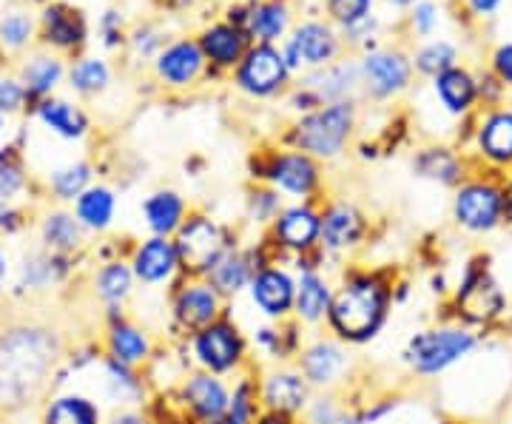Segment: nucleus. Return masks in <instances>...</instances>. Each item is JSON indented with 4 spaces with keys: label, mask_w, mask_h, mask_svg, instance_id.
<instances>
[{
    "label": "nucleus",
    "mask_w": 512,
    "mask_h": 424,
    "mask_svg": "<svg viewBox=\"0 0 512 424\" xmlns=\"http://www.w3.org/2000/svg\"><path fill=\"white\" fill-rule=\"evenodd\" d=\"M222 299L208 279H188L174 291L171 296V319L174 325L188 336H194L202 328L214 325L217 319H222Z\"/></svg>",
    "instance_id": "9d476101"
},
{
    "label": "nucleus",
    "mask_w": 512,
    "mask_h": 424,
    "mask_svg": "<svg viewBox=\"0 0 512 424\" xmlns=\"http://www.w3.org/2000/svg\"><path fill=\"white\" fill-rule=\"evenodd\" d=\"M248 211H251V220L254 222H274L276 214L282 211L279 194H276L274 188L271 191H254L251 200H248Z\"/></svg>",
    "instance_id": "c03bdc74"
},
{
    "label": "nucleus",
    "mask_w": 512,
    "mask_h": 424,
    "mask_svg": "<svg viewBox=\"0 0 512 424\" xmlns=\"http://www.w3.org/2000/svg\"><path fill=\"white\" fill-rule=\"evenodd\" d=\"M353 126H356V109L350 100L319 106L293 126V151H302L313 160H333L348 146Z\"/></svg>",
    "instance_id": "20e7f679"
},
{
    "label": "nucleus",
    "mask_w": 512,
    "mask_h": 424,
    "mask_svg": "<svg viewBox=\"0 0 512 424\" xmlns=\"http://www.w3.org/2000/svg\"><path fill=\"white\" fill-rule=\"evenodd\" d=\"M40 120L52 131H57L60 137H69V140L83 137L86 129H89L86 114L80 109H74L72 103H66V100H46V103H40Z\"/></svg>",
    "instance_id": "72a5a7b5"
},
{
    "label": "nucleus",
    "mask_w": 512,
    "mask_h": 424,
    "mask_svg": "<svg viewBox=\"0 0 512 424\" xmlns=\"http://www.w3.org/2000/svg\"><path fill=\"white\" fill-rule=\"evenodd\" d=\"M413 26L419 35H430L433 26H436V6L433 3H416L413 9Z\"/></svg>",
    "instance_id": "09e8293b"
},
{
    "label": "nucleus",
    "mask_w": 512,
    "mask_h": 424,
    "mask_svg": "<svg viewBox=\"0 0 512 424\" xmlns=\"http://www.w3.org/2000/svg\"><path fill=\"white\" fill-rule=\"evenodd\" d=\"M319 220H322V211H316L313 205H285L271 222V237L279 248L305 257L319 248Z\"/></svg>",
    "instance_id": "dca6fc26"
},
{
    "label": "nucleus",
    "mask_w": 512,
    "mask_h": 424,
    "mask_svg": "<svg viewBox=\"0 0 512 424\" xmlns=\"http://www.w3.org/2000/svg\"><path fill=\"white\" fill-rule=\"evenodd\" d=\"M416 66H419V72L439 77L441 72L456 66V49L450 43H444V40H433L416 55Z\"/></svg>",
    "instance_id": "a19ab883"
},
{
    "label": "nucleus",
    "mask_w": 512,
    "mask_h": 424,
    "mask_svg": "<svg viewBox=\"0 0 512 424\" xmlns=\"http://www.w3.org/2000/svg\"><path fill=\"white\" fill-rule=\"evenodd\" d=\"M6 271H9V268H6V257L0 254V288H3V279H6Z\"/></svg>",
    "instance_id": "4d7b16f0"
},
{
    "label": "nucleus",
    "mask_w": 512,
    "mask_h": 424,
    "mask_svg": "<svg viewBox=\"0 0 512 424\" xmlns=\"http://www.w3.org/2000/svg\"><path fill=\"white\" fill-rule=\"evenodd\" d=\"M43 424H103V416L92 399L69 393V396H57L49 402L46 413H43Z\"/></svg>",
    "instance_id": "2f4dec72"
},
{
    "label": "nucleus",
    "mask_w": 512,
    "mask_h": 424,
    "mask_svg": "<svg viewBox=\"0 0 512 424\" xmlns=\"http://www.w3.org/2000/svg\"><path fill=\"white\" fill-rule=\"evenodd\" d=\"M350 365L353 359L348 345L339 342L336 336H316L296 353V370L308 379L313 390H325V393L339 388L348 379Z\"/></svg>",
    "instance_id": "0eeeda50"
},
{
    "label": "nucleus",
    "mask_w": 512,
    "mask_h": 424,
    "mask_svg": "<svg viewBox=\"0 0 512 424\" xmlns=\"http://www.w3.org/2000/svg\"><path fill=\"white\" fill-rule=\"evenodd\" d=\"M365 237V217L356 205L333 203L319 220V248L328 254H348Z\"/></svg>",
    "instance_id": "6ab92c4d"
},
{
    "label": "nucleus",
    "mask_w": 512,
    "mask_h": 424,
    "mask_svg": "<svg viewBox=\"0 0 512 424\" xmlns=\"http://www.w3.org/2000/svg\"><path fill=\"white\" fill-rule=\"evenodd\" d=\"M393 308V291L379 274H350L336 288L330 299L328 331L348 348L367 345L384 331Z\"/></svg>",
    "instance_id": "f03ea898"
},
{
    "label": "nucleus",
    "mask_w": 512,
    "mask_h": 424,
    "mask_svg": "<svg viewBox=\"0 0 512 424\" xmlns=\"http://www.w3.org/2000/svg\"><path fill=\"white\" fill-rule=\"evenodd\" d=\"M177 402L194 422H220L231 402V388L222 376H214L208 370H194L185 376L177 390Z\"/></svg>",
    "instance_id": "ddd939ff"
},
{
    "label": "nucleus",
    "mask_w": 512,
    "mask_h": 424,
    "mask_svg": "<svg viewBox=\"0 0 512 424\" xmlns=\"http://www.w3.org/2000/svg\"><path fill=\"white\" fill-rule=\"evenodd\" d=\"M171 240L177 245L180 274H185L188 279H205L231 248H237L231 242L228 228L211 220L208 214H188Z\"/></svg>",
    "instance_id": "39448f33"
},
{
    "label": "nucleus",
    "mask_w": 512,
    "mask_h": 424,
    "mask_svg": "<svg viewBox=\"0 0 512 424\" xmlns=\"http://www.w3.org/2000/svg\"><path fill=\"white\" fill-rule=\"evenodd\" d=\"M367 92L373 97H393L410 80V63L399 52H373L362 60Z\"/></svg>",
    "instance_id": "4be33fe9"
},
{
    "label": "nucleus",
    "mask_w": 512,
    "mask_h": 424,
    "mask_svg": "<svg viewBox=\"0 0 512 424\" xmlns=\"http://www.w3.org/2000/svg\"><path fill=\"white\" fill-rule=\"evenodd\" d=\"M200 49L205 55V63L217 66V69H237L239 60L245 57L248 46V35L234 26V23H214L200 35Z\"/></svg>",
    "instance_id": "5701e85b"
},
{
    "label": "nucleus",
    "mask_w": 512,
    "mask_h": 424,
    "mask_svg": "<svg viewBox=\"0 0 512 424\" xmlns=\"http://www.w3.org/2000/svg\"><path fill=\"white\" fill-rule=\"evenodd\" d=\"M478 148L495 166L512 163V111H495L478 129Z\"/></svg>",
    "instance_id": "cd10ccee"
},
{
    "label": "nucleus",
    "mask_w": 512,
    "mask_h": 424,
    "mask_svg": "<svg viewBox=\"0 0 512 424\" xmlns=\"http://www.w3.org/2000/svg\"><path fill=\"white\" fill-rule=\"evenodd\" d=\"M498 3H501V0H470V6L476 9L478 15H484V12H493Z\"/></svg>",
    "instance_id": "5fc2aeb1"
},
{
    "label": "nucleus",
    "mask_w": 512,
    "mask_h": 424,
    "mask_svg": "<svg viewBox=\"0 0 512 424\" xmlns=\"http://www.w3.org/2000/svg\"><path fill=\"white\" fill-rule=\"evenodd\" d=\"M131 274L143 285H168L171 279L180 274V257H177V245L171 237H148L137 248L131 257Z\"/></svg>",
    "instance_id": "a211bd4d"
},
{
    "label": "nucleus",
    "mask_w": 512,
    "mask_h": 424,
    "mask_svg": "<svg viewBox=\"0 0 512 424\" xmlns=\"http://www.w3.org/2000/svg\"><path fill=\"white\" fill-rule=\"evenodd\" d=\"M333 285L319 268H305L296 277V299H293V319L299 325H322L328 319Z\"/></svg>",
    "instance_id": "aec40b11"
},
{
    "label": "nucleus",
    "mask_w": 512,
    "mask_h": 424,
    "mask_svg": "<svg viewBox=\"0 0 512 424\" xmlns=\"http://www.w3.org/2000/svg\"><path fill=\"white\" fill-rule=\"evenodd\" d=\"M43 35L60 49H74L86 40V20L72 6L55 3L43 15Z\"/></svg>",
    "instance_id": "c85d7f7f"
},
{
    "label": "nucleus",
    "mask_w": 512,
    "mask_h": 424,
    "mask_svg": "<svg viewBox=\"0 0 512 424\" xmlns=\"http://www.w3.org/2000/svg\"><path fill=\"white\" fill-rule=\"evenodd\" d=\"M416 171L421 177H430V180H439V183H456L461 177V163L456 160V154L447 151V148H427V151H421L419 160H416Z\"/></svg>",
    "instance_id": "e433bc0d"
},
{
    "label": "nucleus",
    "mask_w": 512,
    "mask_h": 424,
    "mask_svg": "<svg viewBox=\"0 0 512 424\" xmlns=\"http://www.w3.org/2000/svg\"><path fill=\"white\" fill-rule=\"evenodd\" d=\"M390 3H396V6H410V3H416V0H390Z\"/></svg>",
    "instance_id": "13d9d810"
},
{
    "label": "nucleus",
    "mask_w": 512,
    "mask_h": 424,
    "mask_svg": "<svg viewBox=\"0 0 512 424\" xmlns=\"http://www.w3.org/2000/svg\"><path fill=\"white\" fill-rule=\"evenodd\" d=\"M296 416H285V413H274V410H262L256 424H296Z\"/></svg>",
    "instance_id": "3c124183"
},
{
    "label": "nucleus",
    "mask_w": 512,
    "mask_h": 424,
    "mask_svg": "<svg viewBox=\"0 0 512 424\" xmlns=\"http://www.w3.org/2000/svg\"><path fill=\"white\" fill-rule=\"evenodd\" d=\"M32 35V20L26 18V15H6V18L0 20V40L6 43V46H23L26 40Z\"/></svg>",
    "instance_id": "a18cd8bd"
},
{
    "label": "nucleus",
    "mask_w": 512,
    "mask_h": 424,
    "mask_svg": "<svg viewBox=\"0 0 512 424\" xmlns=\"http://www.w3.org/2000/svg\"><path fill=\"white\" fill-rule=\"evenodd\" d=\"M276 194H291V197H311L319 188L322 171H319V160H313L302 151H282L268 160V166L262 168V174Z\"/></svg>",
    "instance_id": "4468645a"
},
{
    "label": "nucleus",
    "mask_w": 512,
    "mask_h": 424,
    "mask_svg": "<svg viewBox=\"0 0 512 424\" xmlns=\"http://www.w3.org/2000/svg\"><path fill=\"white\" fill-rule=\"evenodd\" d=\"M436 94H439V100L450 114H464L476 103V80L464 69L453 66V69H447V72H441L436 77Z\"/></svg>",
    "instance_id": "7c9ffc66"
},
{
    "label": "nucleus",
    "mask_w": 512,
    "mask_h": 424,
    "mask_svg": "<svg viewBox=\"0 0 512 424\" xmlns=\"http://www.w3.org/2000/svg\"><path fill=\"white\" fill-rule=\"evenodd\" d=\"M106 351H109V359L114 362H123L128 368H140L151 359V336H148L143 328H137L134 322H114L109 328V336H106Z\"/></svg>",
    "instance_id": "bb28decb"
},
{
    "label": "nucleus",
    "mask_w": 512,
    "mask_h": 424,
    "mask_svg": "<svg viewBox=\"0 0 512 424\" xmlns=\"http://www.w3.org/2000/svg\"><path fill=\"white\" fill-rule=\"evenodd\" d=\"M26 89L15 80H0V111H15L23 103Z\"/></svg>",
    "instance_id": "de8ad7c7"
},
{
    "label": "nucleus",
    "mask_w": 512,
    "mask_h": 424,
    "mask_svg": "<svg viewBox=\"0 0 512 424\" xmlns=\"http://www.w3.org/2000/svg\"><path fill=\"white\" fill-rule=\"evenodd\" d=\"M134 282L137 279L131 274V265H126V262H109L94 277V294L100 296L109 308H120L131 296V291H134Z\"/></svg>",
    "instance_id": "473e14b6"
},
{
    "label": "nucleus",
    "mask_w": 512,
    "mask_h": 424,
    "mask_svg": "<svg viewBox=\"0 0 512 424\" xmlns=\"http://www.w3.org/2000/svg\"><path fill=\"white\" fill-rule=\"evenodd\" d=\"M20 185H23V174H20L18 163L0 157V200H3V203L12 200L20 191Z\"/></svg>",
    "instance_id": "49530a36"
},
{
    "label": "nucleus",
    "mask_w": 512,
    "mask_h": 424,
    "mask_svg": "<svg viewBox=\"0 0 512 424\" xmlns=\"http://www.w3.org/2000/svg\"><path fill=\"white\" fill-rule=\"evenodd\" d=\"M456 308L458 316L467 325H490L493 319L504 314L507 296L501 291V285L493 279L487 265L467 268V274H464L461 285H458Z\"/></svg>",
    "instance_id": "1a4fd4ad"
},
{
    "label": "nucleus",
    "mask_w": 512,
    "mask_h": 424,
    "mask_svg": "<svg viewBox=\"0 0 512 424\" xmlns=\"http://www.w3.org/2000/svg\"><path fill=\"white\" fill-rule=\"evenodd\" d=\"M336 52H339V37L319 20L296 26L293 37H288V43L282 49L291 72H296L299 66H328Z\"/></svg>",
    "instance_id": "f3484780"
},
{
    "label": "nucleus",
    "mask_w": 512,
    "mask_h": 424,
    "mask_svg": "<svg viewBox=\"0 0 512 424\" xmlns=\"http://www.w3.org/2000/svg\"><path fill=\"white\" fill-rule=\"evenodd\" d=\"M262 265L256 262V257L251 251H242V248H231L225 257L211 268L208 274V282L211 288L222 296V299H231V296H239L242 291H248L251 279L259 271Z\"/></svg>",
    "instance_id": "393cba45"
},
{
    "label": "nucleus",
    "mask_w": 512,
    "mask_h": 424,
    "mask_svg": "<svg viewBox=\"0 0 512 424\" xmlns=\"http://www.w3.org/2000/svg\"><path fill=\"white\" fill-rule=\"evenodd\" d=\"M63 356L60 333L37 319L0 328V410H26L43 399Z\"/></svg>",
    "instance_id": "f257e3e1"
},
{
    "label": "nucleus",
    "mask_w": 512,
    "mask_h": 424,
    "mask_svg": "<svg viewBox=\"0 0 512 424\" xmlns=\"http://www.w3.org/2000/svg\"><path fill=\"white\" fill-rule=\"evenodd\" d=\"M72 86L83 94H97L109 86V66L103 60H80L72 69Z\"/></svg>",
    "instance_id": "58836bf2"
},
{
    "label": "nucleus",
    "mask_w": 512,
    "mask_h": 424,
    "mask_svg": "<svg viewBox=\"0 0 512 424\" xmlns=\"http://www.w3.org/2000/svg\"><path fill=\"white\" fill-rule=\"evenodd\" d=\"M256 385H259L262 410H274V413H285V416L305 413L313 399V388L296 368L268 370Z\"/></svg>",
    "instance_id": "2eb2a0df"
},
{
    "label": "nucleus",
    "mask_w": 512,
    "mask_h": 424,
    "mask_svg": "<svg viewBox=\"0 0 512 424\" xmlns=\"http://www.w3.org/2000/svg\"><path fill=\"white\" fill-rule=\"evenodd\" d=\"M330 424H365V422L359 419V413H350V410H342V413H339V416H336V419H333V422H330Z\"/></svg>",
    "instance_id": "6e6d98bb"
},
{
    "label": "nucleus",
    "mask_w": 512,
    "mask_h": 424,
    "mask_svg": "<svg viewBox=\"0 0 512 424\" xmlns=\"http://www.w3.org/2000/svg\"><path fill=\"white\" fill-rule=\"evenodd\" d=\"M92 180V168L77 163V166L60 168L52 174V191H55L60 200H77Z\"/></svg>",
    "instance_id": "ea45409f"
},
{
    "label": "nucleus",
    "mask_w": 512,
    "mask_h": 424,
    "mask_svg": "<svg viewBox=\"0 0 512 424\" xmlns=\"http://www.w3.org/2000/svg\"><path fill=\"white\" fill-rule=\"evenodd\" d=\"M60 74H63L60 60H55V57H37L23 72V77H26V94L40 97V94L52 92L57 86V80H60Z\"/></svg>",
    "instance_id": "4c0bfd02"
},
{
    "label": "nucleus",
    "mask_w": 512,
    "mask_h": 424,
    "mask_svg": "<svg viewBox=\"0 0 512 424\" xmlns=\"http://www.w3.org/2000/svg\"><path fill=\"white\" fill-rule=\"evenodd\" d=\"M495 72H498L501 80L512 83V43L501 46V49L495 52Z\"/></svg>",
    "instance_id": "8fccbe9b"
},
{
    "label": "nucleus",
    "mask_w": 512,
    "mask_h": 424,
    "mask_svg": "<svg viewBox=\"0 0 512 424\" xmlns=\"http://www.w3.org/2000/svg\"><path fill=\"white\" fill-rule=\"evenodd\" d=\"M288 74H291V69L285 63V55L276 49L274 43H256L239 60L234 77H237V86L245 94L271 97L285 86Z\"/></svg>",
    "instance_id": "9b49d317"
},
{
    "label": "nucleus",
    "mask_w": 512,
    "mask_h": 424,
    "mask_svg": "<svg viewBox=\"0 0 512 424\" xmlns=\"http://www.w3.org/2000/svg\"><path fill=\"white\" fill-rule=\"evenodd\" d=\"M202 66H205V55H202L200 43L177 40L157 57V77L168 86H188L200 77Z\"/></svg>",
    "instance_id": "b1692460"
},
{
    "label": "nucleus",
    "mask_w": 512,
    "mask_h": 424,
    "mask_svg": "<svg viewBox=\"0 0 512 424\" xmlns=\"http://www.w3.org/2000/svg\"><path fill=\"white\" fill-rule=\"evenodd\" d=\"M248 299L268 322L293 319L296 277L285 265H262L248 285Z\"/></svg>",
    "instance_id": "f8f14e48"
},
{
    "label": "nucleus",
    "mask_w": 512,
    "mask_h": 424,
    "mask_svg": "<svg viewBox=\"0 0 512 424\" xmlns=\"http://www.w3.org/2000/svg\"><path fill=\"white\" fill-rule=\"evenodd\" d=\"M370 6H373V0H328V15L336 23L353 29V26L365 23Z\"/></svg>",
    "instance_id": "37998d69"
},
{
    "label": "nucleus",
    "mask_w": 512,
    "mask_h": 424,
    "mask_svg": "<svg viewBox=\"0 0 512 424\" xmlns=\"http://www.w3.org/2000/svg\"><path fill=\"white\" fill-rule=\"evenodd\" d=\"M507 217L504 191L493 183H464L453 200V220L470 234H490Z\"/></svg>",
    "instance_id": "6e6552de"
},
{
    "label": "nucleus",
    "mask_w": 512,
    "mask_h": 424,
    "mask_svg": "<svg viewBox=\"0 0 512 424\" xmlns=\"http://www.w3.org/2000/svg\"><path fill=\"white\" fill-rule=\"evenodd\" d=\"M15 225H18V214L0 200V228H6V231H9V228H15Z\"/></svg>",
    "instance_id": "603ef678"
},
{
    "label": "nucleus",
    "mask_w": 512,
    "mask_h": 424,
    "mask_svg": "<svg viewBox=\"0 0 512 424\" xmlns=\"http://www.w3.org/2000/svg\"><path fill=\"white\" fill-rule=\"evenodd\" d=\"M288 18H291L288 6L282 0H259L245 9H237V18H231L228 23L239 26L248 40L254 37L256 43H274L276 37L285 35Z\"/></svg>",
    "instance_id": "412c9836"
},
{
    "label": "nucleus",
    "mask_w": 512,
    "mask_h": 424,
    "mask_svg": "<svg viewBox=\"0 0 512 424\" xmlns=\"http://www.w3.org/2000/svg\"><path fill=\"white\" fill-rule=\"evenodd\" d=\"M106 376H109L111 390L123 399V402H134L143 393V382L137 379L134 368H128L123 362L106 359Z\"/></svg>",
    "instance_id": "79ce46f5"
},
{
    "label": "nucleus",
    "mask_w": 512,
    "mask_h": 424,
    "mask_svg": "<svg viewBox=\"0 0 512 424\" xmlns=\"http://www.w3.org/2000/svg\"><path fill=\"white\" fill-rule=\"evenodd\" d=\"M185 217H188V205L171 188L154 191L143 200V222L151 231V237H174Z\"/></svg>",
    "instance_id": "a878e982"
},
{
    "label": "nucleus",
    "mask_w": 512,
    "mask_h": 424,
    "mask_svg": "<svg viewBox=\"0 0 512 424\" xmlns=\"http://www.w3.org/2000/svg\"><path fill=\"white\" fill-rule=\"evenodd\" d=\"M114 424H146V419H143L140 413H134V410H123V413L114 419Z\"/></svg>",
    "instance_id": "864d4df0"
},
{
    "label": "nucleus",
    "mask_w": 512,
    "mask_h": 424,
    "mask_svg": "<svg viewBox=\"0 0 512 424\" xmlns=\"http://www.w3.org/2000/svg\"><path fill=\"white\" fill-rule=\"evenodd\" d=\"M43 242L52 251H74L83 242V225L74 214H63V211L49 214L43 222Z\"/></svg>",
    "instance_id": "c9c22d12"
},
{
    "label": "nucleus",
    "mask_w": 512,
    "mask_h": 424,
    "mask_svg": "<svg viewBox=\"0 0 512 424\" xmlns=\"http://www.w3.org/2000/svg\"><path fill=\"white\" fill-rule=\"evenodd\" d=\"M191 356H194L197 368L225 379L231 373H242V368H245L248 339L237 328V322L222 316L214 325H208V328H202L191 336Z\"/></svg>",
    "instance_id": "423d86ee"
},
{
    "label": "nucleus",
    "mask_w": 512,
    "mask_h": 424,
    "mask_svg": "<svg viewBox=\"0 0 512 424\" xmlns=\"http://www.w3.org/2000/svg\"><path fill=\"white\" fill-rule=\"evenodd\" d=\"M262 413V402H259V385L251 376H242L234 390H231V402L222 416V424H256Z\"/></svg>",
    "instance_id": "f704fd0d"
},
{
    "label": "nucleus",
    "mask_w": 512,
    "mask_h": 424,
    "mask_svg": "<svg viewBox=\"0 0 512 424\" xmlns=\"http://www.w3.org/2000/svg\"><path fill=\"white\" fill-rule=\"evenodd\" d=\"M478 348V336L467 325H436L413 333L404 345V365L421 379H433L464 362Z\"/></svg>",
    "instance_id": "7ed1b4c3"
},
{
    "label": "nucleus",
    "mask_w": 512,
    "mask_h": 424,
    "mask_svg": "<svg viewBox=\"0 0 512 424\" xmlns=\"http://www.w3.org/2000/svg\"><path fill=\"white\" fill-rule=\"evenodd\" d=\"M114 208H117L114 191L106 188V185H92V188H86L77 197L74 217H77V222L83 228H89V231H106L111 220H114Z\"/></svg>",
    "instance_id": "c756f323"
}]
</instances>
